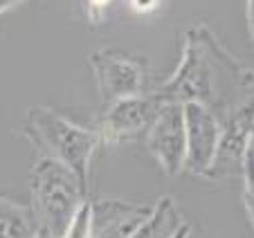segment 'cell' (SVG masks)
Returning <instances> with one entry per match:
<instances>
[{
    "label": "cell",
    "instance_id": "277c9868",
    "mask_svg": "<svg viewBox=\"0 0 254 238\" xmlns=\"http://www.w3.org/2000/svg\"><path fill=\"white\" fill-rule=\"evenodd\" d=\"M95 74V86L101 104H115L126 97L142 95L146 83V61L120 48H101L88 57Z\"/></svg>",
    "mask_w": 254,
    "mask_h": 238
},
{
    "label": "cell",
    "instance_id": "4fadbf2b",
    "mask_svg": "<svg viewBox=\"0 0 254 238\" xmlns=\"http://www.w3.org/2000/svg\"><path fill=\"white\" fill-rule=\"evenodd\" d=\"M61 238H90V200L81 205V209L77 211L74 220L70 223V227L65 229Z\"/></svg>",
    "mask_w": 254,
    "mask_h": 238
},
{
    "label": "cell",
    "instance_id": "d6986e66",
    "mask_svg": "<svg viewBox=\"0 0 254 238\" xmlns=\"http://www.w3.org/2000/svg\"><path fill=\"white\" fill-rule=\"evenodd\" d=\"M32 238H59L57 234H52L50 229H45V227H39L36 232L32 234Z\"/></svg>",
    "mask_w": 254,
    "mask_h": 238
},
{
    "label": "cell",
    "instance_id": "9c48e42d",
    "mask_svg": "<svg viewBox=\"0 0 254 238\" xmlns=\"http://www.w3.org/2000/svg\"><path fill=\"white\" fill-rule=\"evenodd\" d=\"M153 214L151 205L97 198L90 200V238H130Z\"/></svg>",
    "mask_w": 254,
    "mask_h": 238
},
{
    "label": "cell",
    "instance_id": "7c38bea8",
    "mask_svg": "<svg viewBox=\"0 0 254 238\" xmlns=\"http://www.w3.org/2000/svg\"><path fill=\"white\" fill-rule=\"evenodd\" d=\"M243 205L245 214H248L250 223L254 227V151L250 146V153L245 157V167H243Z\"/></svg>",
    "mask_w": 254,
    "mask_h": 238
},
{
    "label": "cell",
    "instance_id": "6da1fadb",
    "mask_svg": "<svg viewBox=\"0 0 254 238\" xmlns=\"http://www.w3.org/2000/svg\"><path fill=\"white\" fill-rule=\"evenodd\" d=\"M153 92L162 104L207 106L223 124L254 104V67L243 65L207 25H196L185 34L173 74Z\"/></svg>",
    "mask_w": 254,
    "mask_h": 238
},
{
    "label": "cell",
    "instance_id": "ba28073f",
    "mask_svg": "<svg viewBox=\"0 0 254 238\" xmlns=\"http://www.w3.org/2000/svg\"><path fill=\"white\" fill-rule=\"evenodd\" d=\"M221 139L216 148L214 162L205 178L218 180V178L243 176L245 157L252 146V128H254V104L239 110L230 119L223 121Z\"/></svg>",
    "mask_w": 254,
    "mask_h": 238
},
{
    "label": "cell",
    "instance_id": "e0dca14e",
    "mask_svg": "<svg viewBox=\"0 0 254 238\" xmlns=\"http://www.w3.org/2000/svg\"><path fill=\"white\" fill-rule=\"evenodd\" d=\"M171 238H191V225H189V223H183L180 227L176 229V234H173Z\"/></svg>",
    "mask_w": 254,
    "mask_h": 238
},
{
    "label": "cell",
    "instance_id": "3957f363",
    "mask_svg": "<svg viewBox=\"0 0 254 238\" xmlns=\"http://www.w3.org/2000/svg\"><path fill=\"white\" fill-rule=\"evenodd\" d=\"M29 195L32 209L39 227L50 229L59 238L65 234L77 211L88 200V191L81 180L67 167L52 157L41 155L29 173Z\"/></svg>",
    "mask_w": 254,
    "mask_h": 238
},
{
    "label": "cell",
    "instance_id": "30bf717a",
    "mask_svg": "<svg viewBox=\"0 0 254 238\" xmlns=\"http://www.w3.org/2000/svg\"><path fill=\"white\" fill-rule=\"evenodd\" d=\"M183 216L178 211L171 195H162L153 205V214L130 238H171L176 229L183 225Z\"/></svg>",
    "mask_w": 254,
    "mask_h": 238
},
{
    "label": "cell",
    "instance_id": "52a82bcc",
    "mask_svg": "<svg viewBox=\"0 0 254 238\" xmlns=\"http://www.w3.org/2000/svg\"><path fill=\"white\" fill-rule=\"evenodd\" d=\"M185 108V128H187V157H185V171L189 176H207L214 162L218 139H221V121L207 106L189 101Z\"/></svg>",
    "mask_w": 254,
    "mask_h": 238
},
{
    "label": "cell",
    "instance_id": "44dd1931",
    "mask_svg": "<svg viewBox=\"0 0 254 238\" xmlns=\"http://www.w3.org/2000/svg\"><path fill=\"white\" fill-rule=\"evenodd\" d=\"M252 151H254V142H252Z\"/></svg>",
    "mask_w": 254,
    "mask_h": 238
},
{
    "label": "cell",
    "instance_id": "ffe728a7",
    "mask_svg": "<svg viewBox=\"0 0 254 238\" xmlns=\"http://www.w3.org/2000/svg\"><path fill=\"white\" fill-rule=\"evenodd\" d=\"M252 142H254V128H252Z\"/></svg>",
    "mask_w": 254,
    "mask_h": 238
},
{
    "label": "cell",
    "instance_id": "9a60e30c",
    "mask_svg": "<svg viewBox=\"0 0 254 238\" xmlns=\"http://www.w3.org/2000/svg\"><path fill=\"white\" fill-rule=\"evenodd\" d=\"M160 0H130V7H133L137 14H151V11L158 7Z\"/></svg>",
    "mask_w": 254,
    "mask_h": 238
},
{
    "label": "cell",
    "instance_id": "ac0fdd59",
    "mask_svg": "<svg viewBox=\"0 0 254 238\" xmlns=\"http://www.w3.org/2000/svg\"><path fill=\"white\" fill-rule=\"evenodd\" d=\"M23 0H0V16L5 14V11H9V9H14L16 5H20Z\"/></svg>",
    "mask_w": 254,
    "mask_h": 238
},
{
    "label": "cell",
    "instance_id": "7a4b0ae2",
    "mask_svg": "<svg viewBox=\"0 0 254 238\" xmlns=\"http://www.w3.org/2000/svg\"><path fill=\"white\" fill-rule=\"evenodd\" d=\"M25 135L41 151V155L67 167L81 180L83 189L90 191L92 157L101 146L97 128L79 126L50 106L36 104L27 108L25 115Z\"/></svg>",
    "mask_w": 254,
    "mask_h": 238
},
{
    "label": "cell",
    "instance_id": "8fae6325",
    "mask_svg": "<svg viewBox=\"0 0 254 238\" xmlns=\"http://www.w3.org/2000/svg\"><path fill=\"white\" fill-rule=\"evenodd\" d=\"M39 229L32 209L0 195V238H32Z\"/></svg>",
    "mask_w": 254,
    "mask_h": 238
},
{
    "label": "cell",
    "instance_id": "5b68a950",
    "mask_svg": "<svg viewBox=\"0 0 254 238\" xmlns=\"http://www.w3.org/2000/svg\"><path fill=\"white\" fill-rule=\"evenodd\" d=\"M160 108L162 101L155 97V92H142L108 104L97 124L101 144H124L139 135H146Z\"/></svg>",
    "mask_w": 254,
    "mask_h": 238
},
{
    "label": "cell",
    "instance_id": "5bb4252c",
    "mask_svg": "<svg viewBox=\"0 0 254 238\" xmlns=\"http://www.w3.org/2000/svg\"><path fill=\"white\" fill-rule=\"evenodd\" d=\"M113 0H86V9H88V18H90L92 25L101 23V18H104V11L108 9V5H111Z\"/></svg>",
    "mask_w": 254,
    "mask_h": 238
},
{
    "label": "cell",
    "instance_id": "2e32d148",
    "mask_svg": "<svg viewBox=\"0 0 254 238\" xmlns=\"http://www.w3.org/2000/svg\"><path fill=\"white\" fill-rule=\"evenodd\" d=\"M245 18H248L250 36L254 41V0H245Z\"/></svg>",
    "mask_w": 254,
    "mask_h": 238
},
{
    "label": "cell",
    "instance_id": "8992f818",
    "mask_svg": "<svg viewBox=\"0 0 254 238\" xmlns=\"http://www.w3.org/2000/svg\"><path fill=\"white\" fill-rule=\"evenodd\" d=\"M146 151L153 155L167 176H178L185 171L187 157V128H185V108L183 104H162L158 117L149 126Z\"/></svg>",
    "mask_w": 254,
    "mask_h": 238
}]
</instances>
